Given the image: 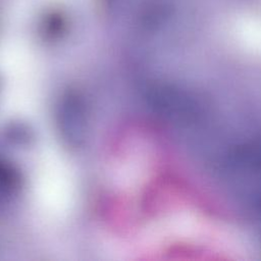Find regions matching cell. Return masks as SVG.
<instances>
[{
	"label": "cell",
	"instance_id": "cell-1",
	"mask_svg": "<svg viewBox=\"0 0 261 261\" xmlns=\"http://www.w3.org/2000/svg\"><path fill=\"white\" fill-rule=\"evenodd\" d=\"M57 124L68 145L79 147L84 143L88 130V112L77 94L69 92L62 96L57 109Z\"/></svg>",
	"mask_w": 261,
	"mask_h": 261
}]
</instances>
